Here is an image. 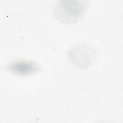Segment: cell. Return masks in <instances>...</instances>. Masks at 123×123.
Here are the masks:
<instances>
[{"instance_id": "1", "label": "cell", "mask_w": 123, "mask_h": 123, "mask_svg": "<svg viewBox=\"0 0 123 123\" xmlns=\"http://www.w3.org/2000/svg\"><path fill=\"white\" fill-rule=\"evenodd\" d=\"M86 4L81 1H60L56 4L55 14L62 22L72 24L83 14Z\"/></svg>"}, {"instance_id": "2", "label": "cell", "mask_w": 123, "mask_h": 123, "mask_svg": "<svg viewBox=\"0 0 123 123\" xmlns=\"http://www.w3.org/2000/svg\"><path fill=\"white\" fill-rule=\"evenodd\" d=\"M7 69L19 75H26L37 72L40 68L38 65L33 61L20 60L11 62Z\"/></svg>"}]
</instances>
